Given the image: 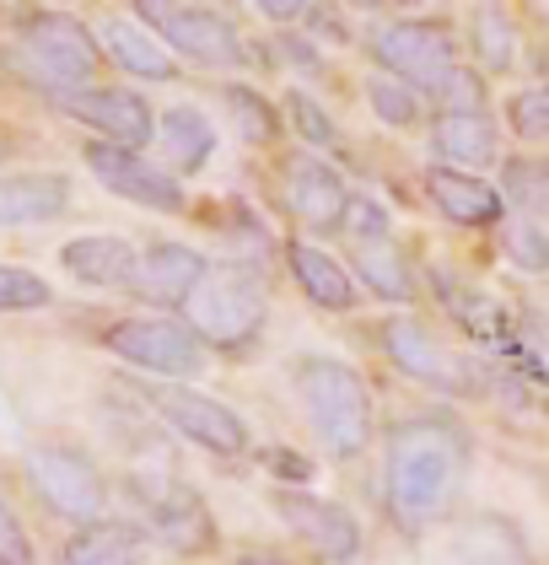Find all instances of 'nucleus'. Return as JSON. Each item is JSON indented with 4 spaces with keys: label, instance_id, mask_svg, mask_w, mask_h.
<instances>
[{
    "label": "nucleus",
    "instance_id": "obj_1",
    "mask_svg": "<svg viewBox=\"0 0 549 565\" xmlns=\"http://www.w3.org/2000/svg\"><path fill=\"white\" fill-rule=\"evenodd\" d=\"M468 475V436L447 415H410L388 431L382 501L404 533H421L453 512Z\"/></svg>",
    "mask_w": 549,
    "mask_h": 565
},
{
    "label": "nucleus",
    "instance_id": "obj_2",
    "mask_svg": "<svg viewBox=\"0 0 549 565\" xmlns=\"http://www.w3.org/2000/svg\"><path fill=\"white\" fill-rule=\"evenodd\" d=\"M296 393L307 409V426L324 441L329 458H361L372 441V393L356 366L335 355H302L296 361Z\"/></svg>",
    "mask_w": 549,
    "mask_h": 565
},
{
    "label": "nucleus",
    "instance_id": "obj_3",
    "mask_svg": "<svg viewBox=\"0 0 549 565\" xmlns=\"http://www.w3.org/2000/svg\"><path fill=\"white\" fill-rule=\"evenodd\" d=\"M270 318V302H264V286L258 275H249L243 264H211L194 291L183 297V329L200 340L205 350H243L258 340Z\"/></svg>",
    "mask_w": 549,
    "mask_h": 565
},
{
    "label": "nucleus",
    "instance_id": "obj_4",
    "mask_svg": "<svg viewBox=\"0 0 549 565\" xmlns=\"http://www.w3.org/2000/svg\"><path fill=\"white\" fill-rule=\"evenodd\" d=\"M140 17H146V33L168 54H183L189 65H205V71H232L249 60L243 33L211 11V6H172V0H140Z\"/></svg>",
    "mask_w": 549,
    "mask_h": 565
},
{
    "label": "nucleus",
    "instance_id": "obj_5",
    "mask_svg": "<svg viewBox=\"0 0 549 565\" xmlns=\"http://www.w3.org/2000/svg\"><path fill=\"white\" fill-rule=\"evenodd\" d=\"M28 479H33V490H39V501L54 512V518L76 522H103L108 512V479L103 469L86 458L82 447H65V441H43L28 452Z\"/></svg>",
    "mask_w": 549,
    "mask_h": 565
},
{
    "label": "nucleus",
    "instance_id": "obj_6",
    "mask_svg": "<svg viewBox=\"0 0 549 565\" xmlns=\"http://www.w3.org/2000/svg\"><path fill=\"white\" fill-rule=\"evenodd\" d=\"M22 54H28V65L39 71L43 87H54L60 97L71 87L76 92L92 87V76H97V65H103L92 28H86L82 17H71V11H39V17L22 28Z\"/></svg>",
    "mask_w": 549,
    "mask_h": 565
},
{
    "label": "nucleus",
    "instance_id": "obj_7",
    "mask_svg": "<svg viewBox=\"0 0 549 565\" xmlns=\"http://www.w3.org/2000/svg\"><path fill=\"white\" fill-rule=\"evenodd\" d=\"M367 49H372V60H378L393 82L415 87L421 97L458 65L453 28H447V22H421V17H415V22H388V28H378Z\"/></svg>",
    "mask_w": 549,
    "mask_h": 565
},
{
    "label": "nucleus",
    "instance_id": "obj_8",
    "mask_svg": "<svg viewBox=\"0 0 549 565\" xmlns=\"http://www.w3.org/2000/svg\"><path fill=\"white\" fill-rule=\"evenodd\" d=\"M108 350L151 377H168V383L205 372V345L178 318H119L108 329Z\"/></svg>",
    "mask_w": 549,
    "mask_h": 565
},
{
    "label": "nucleus",
    "instance_id": "obj_9",
    "mask_svg": "<svg viewBox=\"0 0 549 565\" xmlns=\"http://www.w3.org/2000/svg\"><path fill=\"white\" fill-rule=\"evenodd\" d=\"M382 350H388V361H393L404 377H415L425 388L474 393V366H468V355H458L453 345H442L421 318H410V312L382 318Z\"/></svg>",
    "mask_w": 549,
    "mask_h": 565
},
{
    "label": "nucleus",
    "instance_id": "obj_10",
    "mask_svg": "<svg viewBox=\"0 0 549 565\" xmlns=\"http://www.w3.org/2000/svg\"><path fill=\"white\" fill-rule=\"evenodd\" d=\"M86 173L97 178L108 194H119L129 205H146V211H162V216H178L183 205H189V194H183V183L162 168V162H146L140 151H119V146H103V140H92L82 151Z\"/></svg>",
    "mask_w": 549,
    "mask_h": 565
},
{
    "label": "nucleus",
    "instance_id": "obj_11",
    "mask_svg": "<svg viewBox=\"0 0 549 565\" xmlns=\"http://www.w3.org/2000/svg\"><path fill=\"white\" fill-rule=\"evenodd\" d=\"M151 409L168 420L172 431L194 447H205L215 458H237L249 452V420L237 409H226L221 398L200 388H151Z\"/></svg>",
    "mask_w": 549,
    "mask_h": 565
},
{
    "label": "nucleus",
    "instance_id": "obj_12",
    "mask_svg": "<svg viewBox=\"0 0 549 565\" xmlns=\"http://www.w3.org/2000/svg\"><path fill=\"white\" fill-rule=\"evenodd\" d=\"M65 114H76L82 125L103 135V146H119V151H146L151 146V103L140 92L129 87H82V92H65L60 97Z\"/></svg>",
    "mask_w": 549,
    "mask_h": 565
},
{
    "label": "nucleus",
    "instance_id": "obj_13",
    "mask_svg": "<svg viewBox=\"0 0 549 565\" xmlns=\"http://www.w3.org/2000/svg\"><path fill=\"white\" fill-rule=\"evenodd\" d=\"M275 512L286 518V527H296L324 561H356V550H361V527L356 518L335 507V501H318V495H302V490H281L275 495Z\"/></svg>",
    "mask_w": 549,
    "mask_h": 565
},
{
    "label": "nucleus",
    "instance_id": "obj_14",
    "mask_svg": "<svg viewBox=\"0 0 549 565\" xmlns=\"http://www.w3.org/2000/svg\"><path fill=\"white\" fill-rule=\"evenodd\" d=\"M286 205H292V216L302 226H313V232H335L339 226V211H345V178L335 173V162H324V157H292L286 168Z\"/></svg>",
    "mask_w": 549,
    "mask_h": 565
},
{
    "label": "nucleus",
    "instance_id": "obj_15",
    "mask_svg": "<svg viewBox=\"0 0 549 565\" xmlns=\"http://www.w3.org/2000/svg\"><path fill=\"white\" fill-rule=\"evenodd\" d=\"M211 269V259L189 243H151L140 259H135V280L129 291H140L146 302L162 307H183V297L194 291V280Z\"/></svg>",
    "mask_w": 549,
    "mask_h": 565
},
{
    "label": "nucleus",
    "instance_id": "obj_16",
    "mask_svg": "<svg viewBox=\"0 0 549 565\" xmlns=\"http://www.w3.org/2000/svg\"><path fill=\"white\" fill-rule=\"evenodd\" d=\"M151 533H157V544L172 550V555H205L215 544L211 507H205L189 484H162L157 501H151Z\"/></svg>",
    "mask_w": 549,
    "mask_h": 565
},
{
    "label": "nucleus",
    "instance_id": "obj_17",
    "mask_svg": "<svg viewBox=\"0 0 549 565\" xmlns=\"http://www.w3.org/2000/svg\"><path fill=\"white\" fill-rule=\"evenodd\" d=\"M425 194L436 205V216H447L453 226H496L507 216L502 189L485 183L479 173H458V168H431L425 173Z\"/></svg>",
    "mask_w": 549,
    "mask_h": 565
},
{
    "label": "nucleus",
    "instance_id": "obj_18",
    "mask_svg": "<svg viewBox=\"0 0 549 565\" xmlns=\"http://www.w3.org/2000/svg\"><path fill=\"white\" fill-rule=\"evenodd\" d=\"M431 146L447 168L458 173H474V168H490L496 151H502V130L490 114H436V130H431Z\"/></svg>",
    "mask_w": 549,
    "mask_h": 565
},
{
    "label": "nucleus",
    "instance_id": "obj_19",
    "mask_svg": "<svg viewBox=\"0 0 549 565\" xmlns=\"http://www.w3.org/2000/svg\"><path fill=\"white\" fill-rule=\"evenodd\" d=\"M92 39H97V54H108L119 71L140 76V82H172V76H178L168 49L157 44L140 22H129V17H108L103 33H92Z\"/></svg>",
    "mask_w": 549,
    "mask_h": 565
},
{
    "label": "nucleus",
    "instance_id": "obj_20",
    "mask_svg": "<svg viewBox=\"0 0 549 565\" xmlns=\"http://www.w3.org/2000/svg\"><path fill=\"white\" fill-rule=\"evenodd\" d=\"M71 211V183L60 173H11L0 178V226L60 221Z\"/></svg>",
    "mask_w": 549,
    "mask_h": 565
},
{
    "label": "nucleus",
    "instance_id": "obj_21",
    "mask_svg": "<svg viewBox=\"0 0 549 565\" xmlns=\"http://www.w3.org/2000/svg\"><path fill=\"white\" fill-rule=\"evenodd\" d=\"M286 264H292L302 297H307L313 307H324V312H350L356 297H361L356 280H350V269H345L335 254L313 248V243H292V248H286Z\"/></svg>",
    "mask_w": 549,
    "mask_h": 565
},
{
    "label": "nucleus",
    "instance_id": "obj_22",
    "mask_svg": "<svg viewBox=\"0 0 549 565\" xmlns=\"http://www.w3.org/2000/svg\"><path fill=\"white\" fill-rule=\"evenodd\" d=\"M151 140H162V157H168V173H194V168H205L215 151V130L211 119L200 114V108H189V103H172L162 108V119L151 125Z\"/></svg>",
    "mask_w": 549,
    "mask_h": 565
},
{
    "label": "nucleus",
    "instance_id": "obj_23",
    "mask_svg": "<svg viewBox=\"0 0 549 565\" xmlns=\"http://www.w3.org/2000/svg\"><path fill=\"white\" fill-rule=\"evenodd\" d=\"M135 248H129L125 237H71L65 248H60V264L82 280V286H103V291H114V286H129L135 280Z\"/></svg>",
    "mask_w": 549,
    "mask_h": 565
},
{
    "label": "nucleus",
    "instance_id": "obj_24",
    "mask_svg": "<svg viewBox=\"0 0 549 565\" xmlns=\"http://www.w3.org/2000/svg\"><path fill=\"white\" fill-rule=\"evenodd\" d=\"M458 561L464 565H534L528 555V539L517 533V522L496 518V512H479L458 527Z\"/></svg>",
    "mask_w": 549,
    "mask_h": 565
},
{
    "label": "nucleus",
    "instance_id": "obj_25",
    "mask_svg": "<svg viewBox=\"0 0 549 565\" xmlns=\"http://www.w3.org/2000/svg\"><path fill=\"white\" fill-rule=\"evenodd\" d=\"M350 280H356V286H367L378 302H410V297H415V269H410V259H404L388 237L356 248V269H350Z\"/></svg>",
    "mask_w": 549,
    "mask_h": 565
},
{
    "label": "nucleus",
    "instance_id": "obj_26",
    "mask_svg": "<svg viewBox=\"0 0 549 565\" xmlns=\"http://www.w3.org/2000/svg\"><path fill=\"white\" fill-rule=\"evenodd\" d=\"M60 565H140L135 555V533L119 527V522H86L76 527L71 539H65V550H60Z\"/></svg>",
    "mask_w": 549,
    "mask_h": 565
},
{
    "label": "nucleus",
    "instance_id": "obj_27",
    "mask_svg": "<svg viewBox=\"0 0 549 565\" xmlns=\"http://www.w3.org/2000/svg\"><path fill=\"white\" fill-rule=\"evenodd\" d=\"M474 49H479L485 71H511L517 65V28L507 22L502 6H479L474 11Z\"/></svg>",
    "mask_w": 549,
    "mask_h": 565
},
{
    "label": "nucleus",
    "instance_id": "obj_28",
    "mask_svg": "<svg viewBox=\"0 0 549 565\" xmlns=\"http://www.w3.org/2000/svg\"><path fill=\"white\" fill-rule=\"evenodd\" d=\"M367 103H372V114L382 125H393V130H410L421 119V92L393 82V76H372L367 82Z\"/></svg>",
    "mask_w": 549,
    "mask_h": 565
},
{
    "label": "nucleus",
    "instance_id": "obj_29",
    "mask_svg": "<svg viewBox=\"0 0 549 565\" xmlns=\"http://www.w3.org/2000/svg\"><path fill=\"white\" fill-rule=\"evenodd\" d=\"M502 205H511L522 221H539L549 205V173L539 162H507V200Z\"/></svg>",
    "mask_w": 549,
    "mask_h": 565
},
{
    "label": "nucleus",
    "instance_id": "obj_30",
    "mask_svg": "<svg viewBox=\"0 0 549 565\" xmlns=\"http://www.w3.org/2000/svg\"><path fill=\"white\" fill-rule=\"evenodd\" d=\"M226 97V114L237 119V130H243V140H254V146H264V140H275V130H281V119H275V108L258 97L254 87H226L221 92Z\"/></svg>",
    "mask_w": 549,
    "mask_h": 565
},
{
    "label": "nucleus",
    "instance_id": "obj_31",
    "mask_svg": "<svg viewBox=\"0 0 549 565\" xmlns=\"http://www.w3.org/2000/svg\"><path fill=\"white\" fill-rule=\"evenodd\" d=\"M54 302V286L33 275V269H17V264H0V312H39Z\"/></svg>",
    "mask_w": 549,
    "mask_h": 565
},
{
    "label": "nucleus",
    "instance_id": "obj_32",
    "mask_svg": "<svg viewBox=\"0 0 549 565\" xmlns=\"http://www.w3.org/2000/svg\"><path fill=\"white\" fill-rule=\"evenodd\" d=\"M425 97L442 114H485V82H479V71H464V65H453Z\"/></svg>",
    "mask_w": 549,
    "mask_h": 565
},
{
    "label": "nucleus",
    "instance_id": "obj_33",
    "mask_svg": "<svg viewBox=\"0 0 549 565\" xmlns=\"http://www.w3.org/2000/svg\"><path fill=\"white\" fill-rule=\"evenodd\" d=\"M339 232L361 248V243H382L388 237V211L367 194H345V211H339Z\"/></svg>",
    "mask_w": 549,
    "mask_h": 565
},
{
    "label": "nucleus",
    "instance_id": "obj_34",
    "mask_svg": "<svg viewBox=\"0 0 549 565\" xmlns=\"http://www.w3.org/2000/svg\"><path fill=\"white\" fill-rule=\"evenodd\" d=\"M507 259L517 269H528V275H539L549 264V237H545V221H511L507 226Z\"/></svg>",
    "mask_w": 549,
    "mask_h": 565
},
{
    "label": "nucleus",
    "instance_id": "obj_35",
    "mask_svg": "<svg viewBox=\"0 0 549 565\" xmlns=\"http://www.w3.org/2000/svg\"><path fill=\"white\" fill-rule=\"evenodd\" d=\"M507 119L522 140H545L549 135V92L545 87H522L507 97Z\"/></svg>",
    "mask_w": 549,
    "mask_h": 565
},
{
    "label": "nucleus",
    "instance_id": "obj_36",
    "mask_svg": "<svg viewBox=\"0 0 549 565\" xmlns=\"http://www.w3.org/2000/svg\"><path fill=\"white\" fill-rule=\"evenodd\" d=\"M286 114H292L296 135H302L307 146H335V119H329L307 92H292V97H286Z\"/></svg>",
    "mask_w": 549,
    "mask_h": 565
},
{
    "label": "nucleus",
    "instance_id": "obj_37",
    "mask_svg": "<svg viewBox=\"0 0 549 565\" xmlns=\"http://www.w3.org/2000/svg\"><path fill=\"white\" fill-rule=\"evenodd\" d=\"M0 565H39L33 539H28V527L17 518V507L6 501V490H0Z\"/></svg>",
    "mask_w": 549,
    "mask_h": 565
},
{
    "label": "nucleus",
    "instance_id": "obj_38",
    "mask_svg": "<svg viewBox=\"0 0 549 565\" xmlns=\"http://www.w3.org/2000/svg\"><path fill=\"white\" fill-rule=\"evenodd\" d=\"M254 11L270 17V22H296V17L313 11V0H254Z\"/></svg>",
    "mask_w": 549,
    "mask_h": 565
},
{
    "label": "nucleus",
    "instance_id": "obj_39",
    "mask_svg": "<svg viewBox=\"0 0 549 565\" xmlns=\"http://www.w3.org/2000/svg\"><path fill=\"white\" fill-rule=\"evenodd\" d=\"M232 565H286V561H275V555H243V561H232Z\"/></svg>",
    "mask_w": 549,
    "mask_h": 565
},
{
    "label": "nucleus",
    "instance_id": "obj_40",
    "mask_svg": "<svg viewBox=\"0 0 549 565\" xmlns=\"http://www.w3.org/2000/svg\"><path fill=\"white\" fill-rule=\"evenodd\" d=\"M356 6H367V11H378V6H399V0H356Z\"/></svg>",
    "mask_w": 549,
    "mask_h": 565
},
{
    "label": "nucleus",
    "instance_id": "obj_41",
    "mask_svg": "<svg viewBox=\"0 0 549 565\" xmlns=\"http://www.w3.org/2000/svg\"><path fill=\"white\" fill-rule=\"evenodd\" d=\"M329 565H356V561H329Z\"/></svg>",
    "mask_w": 549,
    "mask_h": 565
}]
</instances>
